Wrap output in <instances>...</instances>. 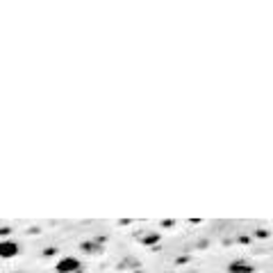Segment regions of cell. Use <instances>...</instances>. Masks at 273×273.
Here are the masks:
<instances>
[{"label": "cell", "instance_id": "obj_2", "mask_svg": "<svg viewBox=\"0 0 273 273\" xmlns=\"http://www.w3.org/2000/svg\"><path fill=\"white\" fill-rule=\"evenodd\" d=\"M21 253V244L14 239H0V260H14Z\"/></svg>", "mask_w": 273, "mask_h": 273}, {"label": "cell", "instance_id": "obj_4", "mask_svg": "<svg viewBox=\"0 0 273 273\" xmlns=\"http://www.w3.org/2000/svg\"><path fill=\"white\" fill-rule=\"evenodd\" d=\"M80 250L85 255H101L103 253V241L101 239H87L80 244Z\"/></svg>", "mask_w": 273, "mask_h": 273}, {"label": "cell", "instance_id": "obj_5", "mask_svg": "<svg viewBox=\"0 0 273 273\" xmlns=\"http://www.w3.org/2000/svg\"><path fill=\"white\" fill-rule=\"evenodd\" d=\"M228 273H255V266L246 260H235L228 264Z\"/></svg>", "mask_w": 273, "mask_h": 273}, {"label": "cell", "instance_id": "obj_1", "mask_svg": "<svg viewBox=\"0 0 273 273\" xmlns=\"http://www.w3.org/2000/svg\"><path fill=\"white\" fill-rule=\"evenodd\" d=\"M55 271L57 273H85V266H82V262L77 257L66 255L55 264Z\"/></svg>", "mask_w": 273, "mask_h": 273}, {"label": "cell", "instance_id": "obj_3", "mask_svg": "<svg viewBox=\"0 0 273 273\" xmlns=\"http://www.w3.org/2000/svg\"><path fill=\"white\" fill-rule=\"evenodd\" d=\"M136 241H139L141 246L153 248L155 244H160V232H155V230H141V232H136Z\"/></svg>", "mask_w": 273, "mask_h": 273}]
</instances>
